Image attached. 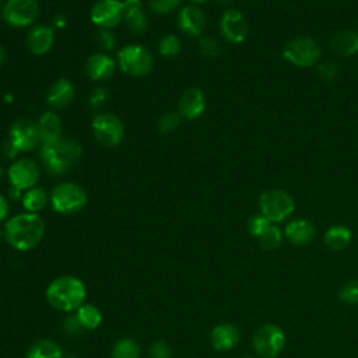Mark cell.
Returning a JSON list of instances; mask_svg holds the SVG:
<instances>
[{
    "instance_id": "1",
    "label": "cell",
    "mask_w": 358,
    "mask_h": 358,
    "mask_svg": "<svg viewBox=\"0 0 358 358\" xmlns=\"http://www.w3.org/2000/svg\"><path fill=\"white\" fill-rule=\"evenodd\" d=\"M45 234L43 220L34 213H21L11 217L4 225L7 243L20 252L35 249Z\"/></svg>"
},
{
    "instance_id": "2",
    "label": "cell",
    "mask_w": 358,
    "mask_h": 358,
    "mask_svg": "<svg viewBox=\"0 0 358 358\" xmlns=\"http://www.w3.org/2000/svg\"><path fill=\"white\" fill-rule=\"evenodd\" d=\"M84 282L73 275H62L55 278L48 289L46 299L57 310L71 312L78 309L85 299Z\"/></svg>"
},
{
    "instance_id": "3",
    "label": "cell",
    "mask_w": 358,
    "mask_h": 358,
    "mask_svg": "<svg viewBox=\"0 0 358 358\" xmlns=\"http://www.w3.org/2000/svg\"><path fill=\"white\" fill-rule=\"evenodd\" d=\"M81 145L71 138H62L53 144L41 145V161L48 172L55 176L64 175L81 157Z\"/></svg>"
},
{
    "instance_id": "4",
    "label": "cell",
    "mask_w": 358,
    "mask_h": 358,
    "mask_svg": "<svg viewBox=\"0 0 358 358\" xmlns=\"http://www.w3.org/2000/svg\"><path fill=\"white\" fill-rule=\"evenodd\" d=\"M50 204L59 214H76L87 204V192L77 183L62 182L53 187Z\"/></svg>"
},
{
    "instance_id": "5",
    "label": "cell",
    "mask_w": 358,
    "mask_h": 358,
    "mask_svg": "<svg viewBox=\"0 0 358 358\" xmlns=\"http://www.w3.org/2000/svg\"><path fill=\"white\" fill-rule=\"evenodd\" d=\"M117 64L123 73L133 77H143L151 71L154 60L147 48L138 43H130L119 50Z\"/></svg>"
},
{
    "instance_id": "6",
    "label": "cell",
    "mask_w": 358,
    "mask_h": 358,
    "mask_svg": "<svg viewBox=\"0 0 358 358\" xmlns=\"http://www.w3.org/2000/svg\"><path fill=\"white\" fill-rule=\"evenodd\" d=\"M320 45L309 36H296L282 49V57L296 67H310L320 59Z\"/></svg>"
},
{
    "instance_id": "7",
    "label": "cell",
    "mask_w": 358,
    "mask_h": 358,
    "mask_svg": "<svg viewBox=\"0 0 358 358\" xmlns=\"http://www.w3.org/2000/svg\"><path fill=\"white\" fill-rule=\"evenodd\" d=\"M259 206L262 214L271 222H281L287 220L295 208L292 197L280 189H270L260 194Z\"/></svg>"
},
{
    "instance_id": "8",
    "label": "cell",
    "mask_w": 358,
    "mask_h": 358,
    "mask_svg": "<svg viewBox=\"0 0 358 358\" xmlns=\"http://www.w3.org/2000/svg\"><path fill=\"white\" fill-rule=\"evenodd\" d=\"M91 127L98 143L105 147H116L124 137V126L122 120L110 112L95 115L91 122Z\"/></svg>"
},
{
    "instance_id": "9",
    "label": "cell",
    "mask_w": 358,
    "mask_h": 358,
    "mask_svg": "<svg viewBox=\"0 0 358 358\" xmlns=\"http://www.w3.org/2000/svg\"><path fill=\"white\" fill-rule=\"evenodd\" d=\"M285 345V334L275 324H263L253 334V348L262 358H275Z\"/></svg>"
},
{
    "instance_id": "10",
    "label": "cell",
    "mask_w": 358,
    "mask_h": 358,
    "mask_svg": "<svg viewBox=\"0 0 358 358\" xmlns=\"http://www.w3.org/2000/svg\"><path fill=\"white\" fill-rule=\"evenodd\" d=\"M39 15V3L36 0H7L4 3L1 17L15 28L32 25Z\"/></svg>"
},
{
    "instance_id": "11",
    "label": "cell",
    "mask_w": 358,
    "mask_h": 358,
    "mask_svg": "<svg viewBox=\"0 0 358 358\" xmlns=\"http://www.w3.org/2000/svg\"><path fill=\"white\" fill-rule=\"evenodd\" d=\"M124 3L120 0H98L90 13L91 21L99 29H110L123 21Z\"/></svg>"
},
{
    "instance_id": "12",
    "label": "cell",
    "mask_w": 358,
    "mask_h": 358,
    "mask_svg": "<svg viewBox=\"0 0 358 358\" xmlns=\"http://www.w3.org/2000/svg\"><path fill=\"white\" fill-rule=\"evenodd\" d=\"M8 141L18 152L35 150L41 144V137L36 123L28 119H20L13 123L10 129Z\"/></svg>"
},
{
    "instance_id": "13",
    "label": "cell",
    "mask_w": 358,
    "mask_h": 358,
    "mask_svg": "<svg viewBox=\"0 0 358 358\" xmlns=\"http://www.w3.org/2000/svg\"><path fill=\"white\" fill-rule=\"evenodd\" d=\"M7 176L11 186L20 190H28L35 187L41 176V169L34 159L22 158V159L14 161L10 165L7 171Z\"/></svg>"
},
{
    "instance_id": "14",
    "label": "cell",
    "mask_w": 358,
    "mask_h": 358,
    "mask_svg": "<svg viewBox=\"0 0 358 358\" xmlns=\"http://www.w3.org/2000/svg\"><path fill=\"white\" fill-rule=\"evenodd\" d=\"M220 28L222 36L231 43H242L249 32L245 15L236 8H229L222 14Z\"/></svg>"
},
{
    "instance_id": "15",
    "label": "cell",
    "mask_w": 358,
    "mask_h": 358,
    "mask_svg": "<svg viewBox=\"0 0 358 358\" xmlns=\"http://www.w3.org/2000/svg\"><path fill=\"white\" fill-rule=\"evenodd\" d=\"M55 42V31L50 25L39 24L29 29L27 35V48L35 56L46 55Z\"/></svg>"
},
{
    "instance_id": "16",
    "label": "cell",
    "mask_w": 358,
    "mask_h": 358,
    "mask_svg": "<svg viewBox=\"0 0 358 358\" xmlns=\"http://www.w3.org/2000/svg\"><path fill=\"white\" fill-rule=\"evenodd\" d=\"M179 115L187 120L200 117L206 110V96L200 88L186 90L179 99Z\"/></svg>"
},
{
    "instance_id": "17",
    "label": "cell",
    "mask_w": 358,
    "mask_h": 358,
    "mask_svg": "<svg viewBox=\"0 0 358 358\" xmlns=\"http://www.w3.org/2000/svg\"><path fill=\"white\" fill-rule=\"evenodd\" d=\"M178 25L186 35L200 36L206 28L204 13L197 6H185L179 11Z\"/></svg>"
},
{
    "instance_id": "18",
    "label": "cell",
    "mask_w": 358,
    "mask_h": 358,
    "mask_svg": "<svg viewBox=\"0 0 358 358\" xmlns=\"http://www.w3.org/2000/svg\"><path fill=\"white\" fill-rule=\"evenodd\" d=\"M115 70H116V62L109 55L102 52L91 55L85 63L87 76L96 83L110 78Z\"/></svg>"
},
{
    "instance_id": "19",
    "label": "cell",
    "mask_w": 358,
    "mask_h": 358,
    "mask_svg": "<svg viewBox=\"0 0 358 358\" xmlns=\"http://www.w3.org/2000/svg\"><path fill=\"white\" fill-rule=\"evenodd\" d=\"M76 88L69 78H57L52 83L46 94V102L53 109H63L74 99Z\"/></svg>"
},
{
    "instance_id": "20",
    "label": "cell",
    "mask_w": 358,
    "mask_h": 358,
    "mask_svg": "<svg viewBox=\"0 0 358 358\" xmlns=\"http://www.w3.org/2000/svg\"><path fill=\"white\" fill-rule=\"evenodd\" d=\"M39 137H41V145L45 144H53L62 140V120L59 115L53 110H46L41 115L39 120L36 122Z\"/></svg>"
},
{
    "instance_id": "21",
    "label": "cell",
    "mask_w": 358,
    "mask_h": 358,
    "mask_svg": "<svg viewBox=\"0 0 358 358\" xmlns=\"http://www.w3.org/2000/svg\"><path fill=\"white\" fill-rule=\"evenodd\" d=\"M284 234H285L287 239L289 242H292L294 245L303 246L313 241L316 229L310 221H308L305 218H296L287 224Z\"/></svg>"
},
{
    "instance_id": "22",
    "label": "cell",
    "mask_w": 358,
    "mask_h": 358,
    "mask_svg": "<svg viewBox=\"0 0 358 358\" xmlns=\"http://www.w3.org/2000/svg\"><path fill=\"white\" fill-rule=\"evenodd\" d=\"M123 22L133 34H143L148 25L147 15L141 7L140 0H124Z\"/></svg>"
},
{
    "instance_id": "23",
    "label": "cell",
    "mask_w": 358,
    "mask_h": 358,
    "mask_svg": "<svg viewBox=\"0 0 358 358\" xmlns=\"http://www.w3.org/2000/svg\"><path fill=\"white\" fill-rule=\"evenodd\" d=\"M239 341V330L231 323H220L211 331V344L218 351H228Z\"/></svg>"
},
{
    "instance_id": "24",
    "label": "cell",
    "mask_w": 358,
    "mask_h": 358,
    "mask_svg": "<svg viewBox=\"0 0 358 358\" xmlns=\"http://www.w3.org/2000/svg\"><path fill=\"white\" fill-rule=\"evenodd\" d=\"M330 46L333 52L340 56H354L358 53V32L352 29H340L331 36Z\"/></svg>"
},
{
    "instance_id": "25",
    "label": "cell",
    "mask_w": 358,
    "mask_h": 358,
    "mask_svg": "<svg viewBox=\"0 0 358 358\" xmlns=\"http://www.w3.org/2000/svg\"><path fill=\"white\" fill-rule=\"evenodd\" d=\"M352 234L350 228L344 225H333L324 234V243L333 250H343L351 242Z\"/></svg>"
},
{
    "instance_id": "26",
    "label": "cell",
    "mask_w": 358,
    "mask_h": 358,
    "mask_svg": "<svg viewBox=\"0 0 358 358\" xmlns=\"http://www.w3.org/2000/svg\"><path fill=\"white\" fill-rule=\"evenodd\" d=\"M76 319L81 327H84L87 330H94L101 324L102 313L96 306H94L91 303H83L77 309Z\"/></svg>"
},
{
    "instance_id": "27",
    "label": "cell",
    "mask_w": 358,
    "mask_h": 358,
    "mask_svg": "<svg viewBox=\"0 0 358 358\" xmlns=\"http://www.w3.org/2000/svg\"><path fill=\"white\" fill-rule=\"evenodd\" d=\"M48 193L41 187H32L25 190L22 194V206L27 210V213L36 214L48 204Z\"/></svg>"
},
{
    "instance_id": "28",
    "label": "cell",
    "mask_w": 358,
    "mask_h": 358,
    "mask_svg": "<svg viewBox=\"0 0 358 358\" xmlns=\"http://www.w3.org/2000/svg\"><path fill=\"white\" fill-rule=\"evenodd\" d=\"M62 348L52 340H39L28 351L25 358H62Z\"/></svg>"
},
{
    "instance_id": "29",
    "label": "cell",
    "mask_w": 358,
    "mask_h": 358,
    "mask_svg": "<svg viewBox=\"0 0 358 358\" xmlns=\"http://www.w3.org/2000/svg\"><path fill=\"white\" fill-rule=\"evenodd\" d=\"M112 358H140V347L133 338H122L115 344Z\"/></svg>"
},
{
    "instance_id": "30",
    "label": "cell",
    "mask_w": 358,
    "mask_h": 358,
    "mask_svg": "<svg viewBox=\"0 0 358 358\" xmlns=\"http://www.w3.org/2000/svg\"><path fill=\"white\" fill-rule=\"evenodd\" d=\"M259 243L264 250H274L282 241V232L277 225H270L259 238Z\"/></svg>"
},
{
    "instance_id": "31",
    "label": "cell",
    "mask_w": 358,
    "mask_h": 358,
    "mask_svg": "<svg viewBox=\"0 0 358 358\" xmlns=\"http://www.w3.org/2000/svg\"><path fill=\"white\" fill-rule=\"evenodd\" d=\"M180 49L182 43L175 35H165L158 42V52L165 57H175L176 55H179Z\"/></svg>"
},
{
    "instance_id": "32",
    "label": "cell",
    "mask_w": 358,
    "mask_h": 358,
    "mask_svg": "<svg viewBox=\"0 0 358 358\" xmlns=\"http://www.w3.org/2000/svg\"><path fill=\"white\" fill-rule=\"evenodd\" d=\"M180 115L178 112H166L158 119V129L162 133H172L180 124Z\"/></svg>"
},
{
    "instance_id": "33",
    "label": "cell",
    "mask_w": 358,
    "mask_h": 358,
    "mask_svg": "<svg viewBox=\"0 0 358 358\" xmlns=\"http://www.w3.org/2000/svg\"><path fill=\"white\" fill-rule=\"evenodd\" d=\"M338 298L344 303L357 305L358 303V280H351L345 282L338 292Z\"/></svg>"
},
{
    "instance_id": "34",
    "label": "cell",
    "mask_w": 358,
    "mask_h": 358,
    "mask_svg": "<svg viewBox=\"0 0 358 358\" xmlns=\"http://www.w3.org/2000/svg\"><path fill=\"white\" fill-rule=\"evenodd\" d=\"M270 225H271L270 220H267L263 214H256V215H252L249 218V221H248V231L253 236L259 238Z\"/></svg>"
},
{
    "instance_id": "35",
    "label": "cell",
    "mask_w": 358,
    "mask_h": 358,
    "mask_svg": "<svg viewBox=\"0 0 358 358\" xmlns=\"http://www.w3.org/2000/svg\"><path fill=\"white\" fill-rule=\"evenodd\" d=\"M182 4V0H150V8L157 14H169Z\"/></svg>"
},
{
    "instance_id": "36",
    "label": "cell",
    "mask_w": 358,
    "mask_h": 358,
    "mask_svg": "<svg viewBox=\"0 0 358 358\" xmlns=\"http://www.w3.org/2000/svg\"><path fill=\"white\" fill-rule=\"evenodd\" d=\"M199 46H200V52L204 57L211 59V57H215L220 53V43L211 36L201 38L200 42H199Z\"/></svg>"
},
{
    "instance_id": "37",
    "label": "cell",
    "mask_w": 358,
    "mask_h": 358,
    "mask_svg": "<svg viewBox=\"0 0 358 358\" xmlns=\"http://www.w3.org/2000/svg\"><path fill=\"white\" fill-rule=\"evenodd\" d=\"M317 74L323 81H333L338 76V66L333 62H323L317 66Z\"/></svg>"
},
{
    "instance_id": "38",
    "label": "cell",
    "mask_w": 358,
    "mask_h": 358,
    "mask_svg": "<svg viewBox=\"0 0 358 358\" xmlns=\"http://www.w3.org/2000/svg\"><path fill=\"white\" fill-rule=\"evenodd\" d=\"M96 42L103 50H113L116 48V38L110 29H99Z\"/></svg>"
},
{
    "instance_id": "39",
    "label": "cell",
    "mask_w": 358,
    "mask_h": 358,
    "mask_svg": "<svg viewBox=\"0 0 358 358\" xmlns=\"http://www.w3.org/2000/svg\"><path fill=\"white\" fill-rule=\"evenodd\" d=\"M108 98H109V91L105 87H101V85L95 87L90 95V105L91 108H95V109L102 108L108 101Z\"/></svg>"
},
{
    "instance_id": "40",
    "label": "cell",
    "mask_w": 358,
    "mask_h": 358,
    "mask_svg": "<svg viewBox=\"0 0 358 358\" xmlns=\"http://www.w3.org/2000/svg\"><path fill=\"white\" fill-rule=\"evenodd\" d=\"M171 347L165 341H157L150 348V358H171Z\"/></svg>"
},
{
    "instance_id": "41",
    "label": "cell",
    "mask_w": 358,
    "mask_h": 358,
    "mask_svg": "<svg viewBox=\"0 0 358 358\" xmlns=\"http://www.w3.org/2000/svg\"><path fill=\"white\" fill-rule=\"evenodd\" d=\"M8 211H10L8 201H7V199L3 194H0V222L7 218Z\"/></svg>"
},
{
    "instance_id": "42",
    "label": "cell",
    "mask_w": 358,
    "mask_h": 358,
    "mask_svg": "<svg viewBox=\"0 0 358 358\" xmlns=\"http://www.w3.org/2000/svg\"><path fill=\"white\" fill-rule=\"evenodd\" d=\"M22 190H20V189H17V187H14V186H10V189H8V196L11 197V199H14V200H17V199H22Z\"/></svg>"
},
{
    "instance_id": "43",
    "label": "cell",
    "mask_w": 358,
    "mask_h": 358,
    "mask_svg": "<svg viewBox=\"0 0 358 358\" xmlns=\"http://www.w3.org/2000/svg\"><path fill=\"white\" fill-rule=\"evenodd\" d=\"M53 25H55L56 28H63V27L66 25V18H64V15H56V17L53 18Z\"/></svg>"
},
{
    "instance_id": "44",
    "label": "cell",
    "mask_w": 358,
    "mask_h": 358,
    "mask_svg": "<svg viewBox=\"0 0 358 358\" xmlns=\"http://www.w3.org/2000/svg\"><path fill=\"white\" fill-rule=\"evenodd\" d=\"M6 57H7V55H6V49L0 45V66H3V64H4Z\"/></svg>"
},
{
    "instance_id": "45",
    "label": "cell",
    "mask_w": 358,
    "mask_h": 358,
    "mask_svg": "<svg viewBox=\"0 0 358 358\" xmlns=\"http://www.w3.org/2000/svg\"><path fill=\"white\" fill-rule=\"evenodd\" d=\"M193 6H199V4H203V3H206L207 0H189Z\"/></svg>"
},
{
    "instance_id": "46",
    "label": "cell",
    "mask_w": 358,
    "mask_h": 358,
    "mask_svg": "<svg viewBox=\"0 0 358 358\" xmlns=\"http://www.w3.org/2000/svg\"><path fill=\"white\" fill-rule=\"evenodd\" d=\"M3 176H4V171H3V168L0 166V180L3 179Z\"/></svg>"
},
{
    "instance_id": "47",
    "label": "cell",
    "mask_w": 358,
    "mask_h": 358,
    "mask_svg": "<svg viewBox=\"0 0 358 358\" xmlns=\"http://www.w3.org/2000/svg\"><path fill=\"white\" fill-rule=\"evenodd\" d=\"M217 1H220V3H232L235 0H217Z\"/></svg>"
},
{
    "instance_id": "48",
    "label": "cell",
    "mask_w": 358,
    "mask_h": 358,
    "mask_svg": "<svg viewBox=\"0 0 358 358\" xmlns=\"http://www.w3.org/2000/svg\"><path fill=\"white\" fill-rule=\"evenodd\" d=\"M3 7H4V1H3V0H0V13L3 11Z\"/></svg>"
},
{
    "instance_id": "49",
    "label": "cell",
    "mask_w": 358,
    "mask_h": 358,
    "mask_svg": "<svg viewBox=\"0 0 358 358\" xmlns=\"http://www.w3.org/2000/svg\"><path fill=\"white\" fill-rule=\"evenodd\" d=\"M66 358H77V357H74V355H69V357H66Z\"/></svg>"
},
{
    "instance_id": "50",
    "label": "cell",
    "mask_w": 358,
    "mask_h": 358,
    "mask_svg": "<svg viewBox=\"0 0 358 358\" xmlns=\"http://www.w3.org/2000/svg\"><path fill=\"white\" fill-rule=\"evenodd\" d=\"M1 235H3V234H1V231H0V239H1Z\"/></svg>"
},
{
    "instance_id": "51",
    "label": "cell",
    "mask_w": 358,
    "mask_h": 358,
    "mask_svg": "<svg viewBox=\"0 0 358 358\" xmlns=\"http://www.w3.org/2000/svg\"><path fill=\"white\" fill-rule=\"evenodd\" d=\"M243 358H250V357H243Z\"/></svg>"
}]
</instances>
